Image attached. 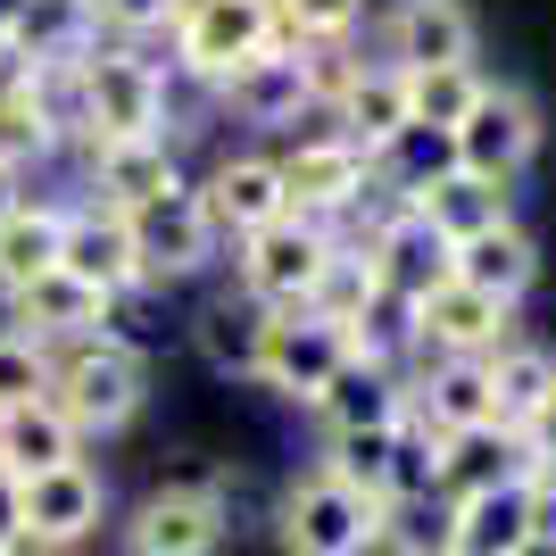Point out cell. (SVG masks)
I'll use <instances>...</instances> for the list:
<instances>
[{
	"label": "cell",
	"instance_id": "cell-1",
	"mask_svg": "<svg viewBox=\"0 0 556 556\" xmlns=\"http://www.w3.org/2000/svg\"><path fill=\"white\" fill-rule=\"evenodd\" d=\"M141 391H150V374H141V349L109 341V332H84V341H59L50 349V407L75 424V441H100V432H125L141 416Z\"/></svg>",
	"mask_w": 556,
	"mask_h": 556
},
{
	"label": "cell",
	"instance_id": "cell-2",
	"mask_svg": "<svg viewBox=\"0 0 556 556\" xmlns=\"http://www.w3.org/2000/svg\"><path fill=\"white\" fill-rule=\"evenodd\" d=\"M75 84H84V150L166 134V67L134 42H92L75 59Z\"/></svg>",
	"mask_w": 556,
	"mask_h": 556
},
{
	"label": "cell",
	"instance_id": "cell-3",
	"mask_svg": "<svg viewBox=\"0 0 556 556\" xmlns=\"http://www.w3.org/2000/svg\"><path fill=\"white\" fill-rule=\"evenodd\" d=\"M266 50H300L275 0H184V17H175V67L191 84H225L232 67H250Z\"/></svg>",
	"mask_w": 556,
	"mask_h": 556
},
{
	"label": "cell",
	"instance_id": "cell-4",
	"mask_svg": "<svg viewBox=\"0 0 556 556\" xmlns=\"http://www.w3.org/2000/svg\"><path fill=\"white\" fill-rule=\"evenodd\" d=\"M275 175H282V216L332 232L349 208H357V191L374 184V159H366V150H349V141L332 134L325 109H307V134L275 159Z\"/></svg>",
	"mask_w": 556,
	"mask_h": 556
},
{
	"label": "cell",
	"instance_id": "cell-5",
	"mask_svg": "<svg viewBox=\"0 0 556 556\" xmlns=\"http://www.w3.org/2000/svg\"><path fill=\"white\" fill-rule=\"evenodd\" d=\"M374 532H382V507H374L366 490L332 482L325 465H316V473H300V482L282 490V507H275L282 556H366Z\"/></svg>",
	"mask_w": 556,
	"mask_h": 556
},
{
	"label": "cell",
	"instance_id": "cell-6",
	"mask_svg": "<svg viewBox=\"0 0 556 556\" xmlns=\"http://www.w3.org/2000/svg\"><path fill=\"white\" fill-rule=\"evenodd\" d=\"M332 266V232L325 225H300V216H275V225L241 232V300H257L266 316L282 307H307L316 282Z\"/></svg>",
	"mask_w": 556,
	"mask_h": 556
},
{
	"label": "cell",
	"instance_id": "cell-7",
	"mask_svg": "<svg viewBox=\"0 0 556 556\" xmlns=\"http://www.w3.org/2000/svg\"><path fill=\"white\" fill-rule=\"evenodd\" d=\"M532 150H540V109L515 92V84H482V100H473L465 125L448 134V166L473 175V184H498V191L532 166Z\"/></svg>",
	"mask_w": 556,
	"mask_h": 556
},
{
	"label": "cell",
	"instance_id": "cell-8",
	"mask_svg": "<svg viewBox=\"0 0 556 556\" xmlns=\"http://www.w3.org/2000/svg\"><path fill=\"white\" fill-rule=\"evenodd\" d=\"M232 532L225 482H166L125 523V556H216Z\"/></svg>",
	"mask_w": 556,
	"mask_h": 556
},
{
	"label": "cell",
	"instance_id": "cell-9",
	"mask_svg": "<svg viewBox=\"0 0 556 556\" xmlns=\"http://www.w3.org/2000/svg\"><path fill=\"white\" fill-rule=\"evenodd\" d=\"M125 241H134L141 291H150V282H191L216 257V225H208V208H200L191 184L150 200V208H125Z\"/></svg>",
	"mask_w": 556,
	"mask_h": 556
},
{
	"label": "cell",
	"instance_id": "cell-10",
	"mask_svg": "<svg viewBox=\"0 0 556 556\" xmlns=\"http://www.w3.org/2000/svg\"><path fill=\"white\" fill-rule=\"evenodd\" d=\"M349 357V332L332 325V316H316V307H282V316H266V349H257V391H282V399H316L341 374Z\"/></svg>",
	"mask_w": 556,
	"mask_h": 556
},
{
	"label": "cell",
	"instance_id": "cell-11",
	"mask_svg": "<svg viewBox=\"0 0 556 556\" xmlns=\"http://www.w3.org/2000/svg\"><path fill=\"white\" fill-rule=\"evenodd\" d=\"M100 515H109V482H100L84 457L59 465V473L17 482V532L34 540L42 556H75L84 540L100 532Z\"/></svg>",
	"mask_w": 556,
	"mask_h": 556
},
{
	"label": "cell",
	"instance_id": "cell-12",
	"mask_svg": "<svg viewBox=\"0 0 556 556\" xmlns=\"http://www.w3.org/2000/svg\"><path fill=\"white\" fill-rule=\"evenodd\" d=\"M382 67H399V75L473 67V9L465 0H391V17H382Z\"/></svg>",
	"mask_w": 556,
	"mask_h": 556
},
{
	"label": "cell",
	"instance_id": "cell-13",
	"mask_svg": "<svg viewBox=\"0 0 556 556\" xmlns=\"http://www.w3.org/2000/svg\"><path fill=\"white\" fill-rule=\"evenodd\" d=\"M59 275L92 282L100 300L141 291V266H134V241H125V216H116L109 200H67V225H59Z\"/></svg>",
	"mask_w": 556,
	"mask_h": 556
},
{
	"label": "cell",
	"instance_id": "cell-14",
	"mask_svg": "<svg viewBox=\"0 0 556 556\" xmlns=\"http://www.w3.org/2000/svg\"><path fill=\"white\" fill-rule=\"evenodd\" d=\"M507 325L515 307L482 300V291H465V282H441L432 300L416 307V366H432V357H490V349H507Z\"/></svg>",
	"mask_w": 556,
	"mask_h": 556
},
{
	"label": "cell",
	"instance_id": "cell-15",
	"mask_svg": "<svg viewBox=\"0 0 556 556\" xmlns=\"http://www.w3.org/2000/svg\"><path fill=\"white\" fill-rule=\"evenodd\" d=\"M366 266H374V282H382L391 300L424 307L448 275H457V241H441V232H432L416 208H407V216H391V225L366 241Z\"/></svg>",
	"mask_w": 556,
	"mask_h": 556
},
{
	"label": "cell",
	"instance_id": "cell-16",
	"mask_svg": "<svg viewBox=\"0 0 556 556\" xmlns=\"http://www.w3.org/2000/svg\"><path fill=\"white\" fill-rule=\"evenodd\" d=\"M532 482V457L507 424H473V432H441V457H432V498H482V490Z\"/></svg>",
	"mask_w": 556,
	"mask_h": 556
},
{
	"label": "cell",
	"instance_id": "cell-17",
	"mask_svg": "<svg viewBox=\"0 0 556 556\" xmlns=\"http://www.w3.org/2000/svg\"><path fill=\"white\" fill-rule=\"evenodd\" d=\"M325 432H374V424L407 416V366H382V357H341L325 391L307 399Z\"/></svg>",
	"mask_w": 556,
	"mask_h": 556
},
{
	"label": "cell",
	"instance_id": "cell-18",
	"mask_svg": "<svg viewBox=\"0 0 556 556\" xmlns=\"http://www.w3.org/2000/svg\"><path fill=\"white\" fill-rule=\"evenodd\" d=\"M216 92H225V109L241 116V125H257V134H300L307 125L300 50H266V59H250V67H232Z\"/></svg>",
	"mask_w": 556,
	"mask_h": 556
},
{
	"label": "cell",
	"instance_id": "cell-19",
	"mask_svg": "<svg viewBox=\"0 0 556 556\" xmlns=\"http://www.w3.org/2000/svg\"><path fill=\"white\" fill-rule=\"evenodd\" d=\"M166 191H184V166H175V141H166V134L100 141V150H92V200H109L116 216L150 208V200H166Z\"/></svg>",
	"mask_w": 556,
	"mask_h": 556
},
{
	"label": "cell",
	"instance_id": "cell-20",
	"mask_svg": "<svg viewBox=\"0 0 556 556\" xmlns=\"http://www.w3.org/2000/svg\"><path fill=\"white\" fill-rule=\"evenodd\" d=\"M200 208H208L216 232H257V225H275L282 216V175L275 159H257V150H241V159H216L208 166V184H200Z\"/></svg>",
	"mask_w": 556,
	"mask_h": 556
},
{
	"label": "cell",
	"instance_id": "cell-21",
	"mask_svg": "<svg viewBox=\"0 0 556 556\" xmlns=\"http://www.w3.org/2000/svg\"><path fill=\"white\" fill-rule=\"evenodd\" d=\"M407 407L432 432H473L490 424V357H432L407 374Z\"/></svg>",
	"mask_w": 556,
	"mask_h": 556
},
{
	"label": "cell",
	"instance_id": "cell-22",
	"mask_svg": "<svg viewBox=\"0 0 556 556\" xmlns=\"http://www.w3.org/2000/svg\"><path fill=\"white\" fill-rule=\"evenodd\" d=\"M325 116H332V134H341L349 150H366V159H374V150H391V141L407 134V75H399V67H357V75H349V92L332 100Z\"/></svg>",
	"mask_w": 556,
	"mask_h": 556
},
{
	"label": "cell",
	"instance_id": "cell-23",
	"mask_svg": "<svg viewBox=\"0 0 556 556\" xmlns=\"http://www.w3.org/2000/svg\"><path fill=\"white\" fill-rule=\"evenodd\" d=\"M532 275H540V250H532V232L507 216V225H490V232H473V241H457V275H448V282H465V291H482V300L515 307L523 291H532Z\"/></svg>",
	"mask_w": 556,
	"mask_h": 556
},
{
	"label": "cell",
	"instance_id": "cell-24",
	"mask_svg": "<svg viewBox=\"0 0 556 556\" xmlns=\"http://www.w3.org/2000/svg\"><path fill=\"white\" fill-rule=\"evenodd\" d=\"M9 307H17V332H25V341H42V349L84 341V332H100V316H109V300H100L92 282L59 275V266H50L42 282H25Z\"/></svg>",
	"mask_w": 556,
	"mask_h": 556
},
{
	"label": "cell",
	"instance_id": "cell-25",
	"mask_svg": "<svg viewBox=\"0 0 556 556\" xmlns=\"http://www.w3.org/2000/svg\"><path fill=\"white\" fill-rule=\"evenodd\" d=\"M84 457V441H75V424L50 407V399H34V407H9L0 416V473L9 482H34V473H59V465Z\"/></svg>",
	"mask_w": 556,
	"mask_h": 556
},
{
	"label": "cell",
	"instance_id": "cell-26",
	"mask_svg": "<svg viewBox=\"0 0 556 556\" xmlns=\"http://www.w3.org/2000/svg\"><path fill=\"white\" fill-rule=\"evenodd\" d=\"M100 42V17L92 0H25L17 25H9V50L25 67H59V59H84Z\"/></svg>",
	"mask_w": 556,
	"mask_h": 556
},
{
	"label": "cell",
	"instance_id": "cell-27",
	"mask_svg": "<svg viewBox=\"0 0 556 556\" xmlns=\"http://www.w3.org/2000/svg\"><path fill=\"white\" fill-rule=\"evenodd\" d=\"M59 225H67V200H17L9 208V225H0V291L9 300L59 266Z\"/></svg>",
	"mask_w": 556,
	"mask_h": 556
},
{
	"label": "cell",
	"instance_id": "cell-28",
	"mask_svg": "<svg viewBox=\"0 0 556 556\" xmlns=\"http://www.w3.org/2000/svg\"><path fill=\"white\" fill-rule=\"evenodd\" d=\"M532 548V490H482V498H457V556H523Z\"/></svg>",
	"mask_w": 556,
	"mask_h": 556
},
{
	"label": "cell",
	"instance_id": "cell-29",
	"mask_svg": "<svg viewBox=\"0 0 556 556\" xmlns=\"http://www.w3.org/2000/svg\"><path fill=\"white\" fill-rule=\"evenodd\" d=\"M556 391V357L532 341H507V349H490V424H507V432H523V424L548 407Z\"/></svg>",
	"mask_w": 556,
	"mask_h": 556
},
{
	"label": "cell",
	"instance_id": "cell-30",
	"mask_svg": "<svg viewBox=\"0 0 556 556\" xmlns=\"http://www.w3.org/2000/svg\"><path fill=\"white\" fill-rule=\"evenodd\" d=\"M416 216L441 232V241H473V232L507 225V191H498V184H473V175H457V166H448L441 184L416 191Z\"/></svg>",
	"mask_w": 556,
	"mask_h": 556
},
{
	"label": "cell",
	"instance_id": "cell-31",
	"mask_svg": "<svg viewBox=\"0 0 556 556\" xmlns=\"http://www.w3.org/2000/svg\"><path fill=\"white\" fill-rule=\"evenodd\" d=\"M191 332H200V357H208L216 374L250 382V374H257V349H266V307H257V300H232V291H225V300L200 307V325H191Z\"/></svg>",
	"mask_w": 556,
	"mask_h": 556
},
{
	"label": "cell",
	"instance_id": "cell-32",
	"mask_svg": "<svg viewBox=\"0 0 556 556\" xmlns=\"http://www.w3.org/2000/svg\"><path fill=\"white\" fill-rule=\"evenodd\" d=\"M374 548H391V556H457V507H448V498H391Z\"/></svg>",
	"mask_w": 556,
	"mask_h": 556
},
{
	"label": "cell",
	"instance_id": "cell-33",
	"mask_svg": "<svg viewBox=\"0 0 556 556\" xmlns=\"http://www.w3.org/2000/svg\"><path fill=\"white\" fill-rule=\"evenodd\" d=\"M325 473L349 490H366L374 507L391 498V424H374V432H325Z\"/></svg>",
	"mask_w": 556,
	"mask_h": 556
},
{
	"label": "cell",
	"instance_id": "cell-34",
	"mask_svg": "<svg viewBox=\"0 0 556 556\" xmlns=\"http://www.w3.org/2000/svg\"><path fill=\"white\" fill-rule=\"evenodd\" d=\"M473 100H482V75H473V67H432V75H407V125L457 134Z\"/></svg>",
	"mask_w": 556,
	"mask_h": 556
},
{
	"label": "cell",
	"instance_id": "cell-35",
	"mask_svg": "<svg viewBox=\"0 0 556 556\" xmlns=\"http://www.w3.org/2000/svg\"><path fill=\"white\" fill-rule=\"evenodd\" d=\"M432 457H441V432L407 407V416L391 424V498H432ZM382 498V507H391Z\"/></svg>",
	"mask_w": 556,
	"mask_h": 556
},
{
	"label": "cell",
	"instance_id": "cell-36",
	"mask_svg": "<svg viewBox=\"0 0 556 556\" xmlns=\"http://www.w3.org/2000/svg\"><path fill=\"white\" fill-rule=\"evenodd\" d=\"M42 391H50V349L25 341L17 325H0V416H9V407H34Z\"/></svg>",
	"mask_w": 556,
	"mask_h": 556
},
{
	"label": "cell",
	"instance_id": "cell-37",
	"mask_svg": "<svg viewBox=\"0 0 556 556\" xmlns=\"http://www.w3.org/2000/svg\"><path fill=\"white\" fill-rule=\"evenodd\" d=\"M50 150H59V134H50V116L34 109V92H9L0 100V166L25 175V166L50 159Z\"/></svg>",
	"mask_w": 556,
	"mask_h": 556
},
{
	"label": "cell",
	"instance_id": "cell-38",
	"mask_svg": "<svg viewBox=\"0 0 556 556\" xmlns=\"http://www.w3.org/2000/svg\"><path fill=\"white\" fill-rule=\"evenodd\" d=\"M275 9L300 42H349V25L366 17V0H275Z\"/></svg>",
	"mask_w": 556,
	"mask_h": 556
},
{
	"label": "cell",
	"instance_id": "cell-39",
	"mask_svg": "<svg viewBox=\"0 0 556 556\" xmlns=\"http://www.w3.org/2000/svg\"><path fill=\"white\" fill-rule=\"evenodd\" d=\"M92 17L109 25L116 42H134V50H141V34H175L184 0H92Z\"/></svg>",
	"mask_w": 556,
	"mask_h": 556
},
{
	"label": "cell",
	"instance_id": "cell-40",
	"mask_svg": "<svg viewBox=\"0 0 556 556\" xmlns=\"http://www.w3.org/2000/svg\"><path fill=\"white\" fill-rule=\"evenodd\" d=\"M515 441H523V457H532V473H556V391H548V407H540V416L523 424Z\"/></svg>",
	"mask_w": 556,
	"mask_h": 556
},
{
	"label": "cell",
	"instance_id": "cell-41",
	"mask_svg": "<svg viewBox=\"0 0 556 556\" xmlns=\"http://www.w3.org/2000/svg\"><path fill=\"white\" fill-rule=\"evenodd\" d=\"M523 490H532V540H548V548H556V473H532Z\"/></svg>",
	"mask_w": 556,
	"mask_h": 556
},
{
	"label": "cell",
	"instance_id": "cell-42",
	"mask_svg": "<svg viewBox=\"0 0 556 556\" xmlns=\"http://www.w3.org/2000/svg\"><path fill=\"white\" fill-rule=\"evenodd\" d=\"M17 482H9V473H0V556H9V548H17Z\"/></svg>",
	"mask_w": 556,
	"mask_h": 556
},
{
	"label": "cell",
	"instance_id": "cell-43",
	"mask_svg": "<svg viewBox=\"0 0 556 556\" xmlns=\"http://www.w3.org/2000/svg\"><path fill=\"white\" fill-rule=\"evenodd\" d=\"M17 184H25V175H0V225H9V208H17V200H25Z\"/></svg>",
	"mask_w": 556,
	"mask_h": 556
},
{
	"label": "cell",
	"instance_id": "cell-44",
	"mask_svg": "<svg viewBox=\"0 0 556 556\" xmlns=\"http://www.w3.org/2000/svg\"><path fill=\"white\" fill-rule=\"evenodd\" d=\"M17 9H25V0H0V42H9V25H17Z\"/></svg>",
	"mask_w": 556,
	"mask_h": 556
},
{
	"label": "cell",
	"instance_id": "cell-45",
	"mask_svg": "<svg viewBox=\"0 0 556 556\" xmlns=\"http://www.w3.org/2000/svg\"><path fill=\"white\" fill-rule=\"evenodd\" d=\"M523 556H556V548H548V540H532V548H523Z\"/></svg>",
	"mask_w": 556,
	"mask_h": 556
},
{
	"label": "cell",
	"instance_id": "cell-46",
	"mask_svg": "<svg viewBox=\"0 0 556 556\" xmlns=\"http://www.w3.org/2000/svg\"><path fill=\"white\" fill-rule=\"evenodd\" d=\"M0 175H9V166H0Z\"/></svg>",
	"mask_w": 556,
	"mask_h": 556
}]
</instances>
